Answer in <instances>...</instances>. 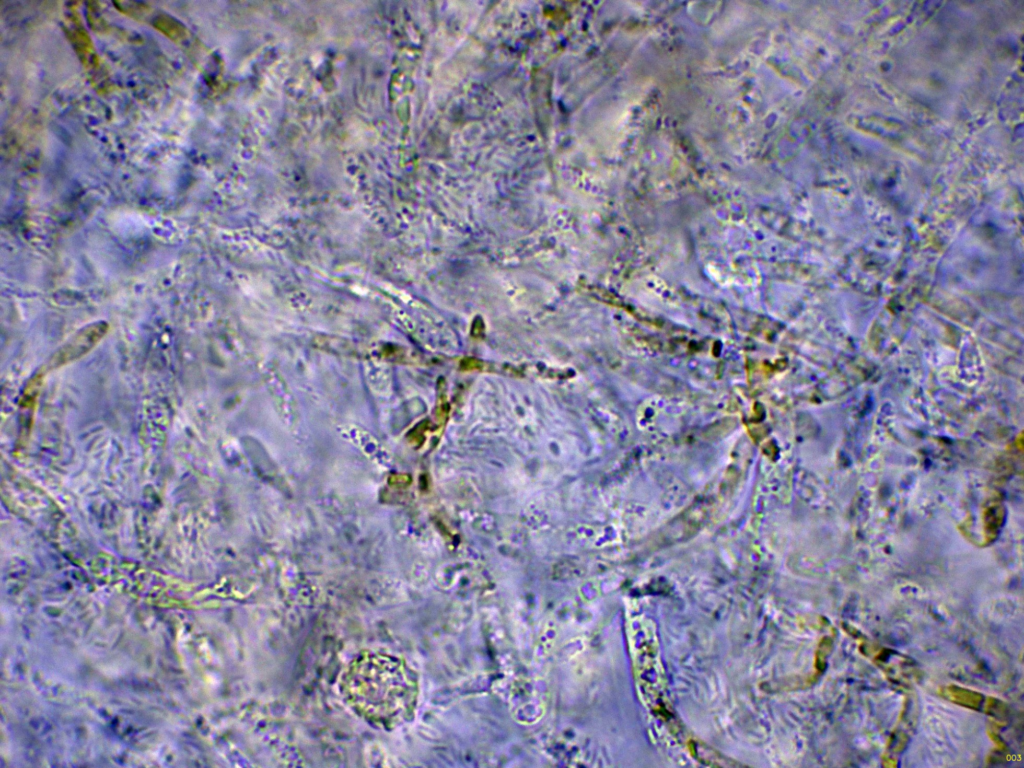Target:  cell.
Returning <instances> with one entry per match:
<instances>
[{"label": "cell", "mask_w": 1024, "mask_h": 768, "mask_svg": "<svg viewBox=\"0 0 1024 768\" xmlns=\"http://www.w3.org/2000/svg\"><path fill=\"white\" fill-rule=\"evenodd\" d=\"M404 669L393 656L365 651L346 667L340 691L348 706L378 729L394 727L405 708Z\"/></svg>", "instance_id": "obj_1"}]
</instances>
